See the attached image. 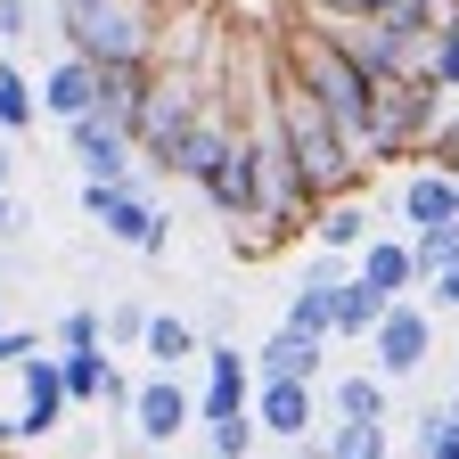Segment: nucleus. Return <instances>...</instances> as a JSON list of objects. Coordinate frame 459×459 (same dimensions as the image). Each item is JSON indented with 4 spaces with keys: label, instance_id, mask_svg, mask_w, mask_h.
Masks as SVG:
<instances>
[{
    "label": "nucleus",
    "instance_id": "nucleus-15",
    "mask_svg": "<svg viewBox=\"0 0 459 459\" xmlns=\"http://www.w3.org/2000/svg\"><path fill=\"white\" fill-rule=\"evenodd\" d=\"M320 369H328V336H296V328H279L255 353V377H304V385H320Z\"/></svg>",
    "mask_w": 459,
    "mask_h": 459
},
{
    "label": "nucleus",
    "instance_id": "nucleus-37",
    "mask_svg": "<svg viewBox=\"0 0 459 459\" xmlns=\"http://www.w3.org/2000/svg\"><path fill=\"white\" fill-rule=\"evenodd\" d=\"M0 189H9V148H0Z\"/></svg>",
    "mask_w": 459,
    "mask_h": 459
},
{
    "label": "nucleus",
    "instance_id": "nucleus-31",
    "mask_svg": "<svg viewBox=\"0 0 459 459\" xmlns=\"http://www.w3.org/2000/svg\"><path fill=\"white\" fill-rule=\"evenodd\" d=\"M419 156H427L435 172H459V124H435V140H427Z\"/></svg>",
    "mask_w": 459,
    "mask_h": 459
},
{
    "label": "nucleus",
    "instance_id": "nucleus-10",
    "mask_svg": "<svg viewBox=\"0 0 459 459\" xmlns=\"http://www.w3.org/2000/svg\"><path fill=\"white\" fill-rule=\"evenodd\" d=\"M17 377H25V419H17L25 443L57 435V419H66V402H74V394H66V353H49V361L33 353V361H17Z\"/></svg>",
    "mask_w": 459,
    "mask_h": 459
},
{
    "label": "nucleus",
    "instance_id": "nucleus-30",
    "mask_svg": "<svg viewBox=\"0 0 459 459\" xmlns=\"http://www.w3.org/2000/svg\"><path fill=\"white\" fill-rule=\"evenodd\" d=\"M344 279H353V263H344V255H328V247L304 255V287H344Z\"/></svg>",
    "mask_w": 459,
    "mask_h": 459
},
{
    "label": "nucleus",
    "instance_id": "nucleus-22",
    "mask_svg": "<svg viewBox=\"0 0 459 459\" xmlns=\"http://www.w3.org/2000/svg\"><path fill=\"white\" fill-rule=\"evenodd\" d=\"M33 124H41V91L0 57V132H33Z\"/></svg>",
    "mask_w": 459,
    "mask_h": 459
},
{
    "label": "nucleus",
    "instance_id": "nucleus-5",
    "mask_svg": "<svg viewBox=\"0 0 459 459\" xmlns=\"http://www.w3.org/2000/svg\"><path fill=\"white\" fill-rule=\"evenodd\" d=\"M435 361V304H419V296H394V312L377 320V336H369V369L377 377H419Z\"/></svg>",
    "mask_w": 459,
    "mask_h": 459
},
{
    "label": "nucleus",
    "instance_id": "nucleus-14",
    "mask_svg": "<svg viewBox=\"0 0 459 459\" xmlns=\"http://www.w3.org/2000/svg\"><path fill=\"white\" fill-rule=\"evenodd\" d=\"M377 238V230H369V197L353 189V197H328L320 213H312V247H328V255H361Z\"/></svg>",
    "mask_w": 459,
    "mask_h": 459
},
{
    "label": "nucleus",
    "instance_id": "nucleus-21",
    "mask_svg": "<svg viewBox=\"0 0 459 459\" xmlns=\"http://www.w3.org/2000/svg\"><path fill=\"white\" fill-rule=\"evenodd\" d=\"M279 328H296V336H328V344H336V287H296Z\"/></svg>",
    "mask_w": 459,
    "mask_h": 459
},
{
    "label": "nucleus",
    "instance_id": "nucleus-32",
    "mask_svg": "<svg viewBox=\"0 0 459 459\" xmlns=\"http://www.w3.org/2000/svg\"><path fill=\"white\" fill-rule=\"evenodd\" d=\"M33 353H41L33 328H0V369H17V361H33Z\"/></svg>",
    "mask_w": 459,
    "mask_h": 459
},
{
    "label": "nucleus",
    "instance_id": "nucleus-20",
    "mask_svg": "<svg viewBox=\"0 0 459 459\" xmlns=\"http://www.w3.org/2000/svg\"><path fill=\"white\" fill-rule=\"evenodd\" d=\"M148 361H164V369H181V361H205V336H197L189 320L156 312V320H148Z\"/></svg>",
    "mask_w": 459,
    "mask_h": 459
},
{
    "label": "nucleus",
    "instance_id": "nucleus-13",
    "mask_svg": "<svg viewBox=\"0 0 459 459\" xmlns=\"http://www.w3.org/2000/svg\"><path fill=\"white\" fill-rule=\"evenodd\" d=\"M353 271L377 287V296H411V287H427V279H419V247H411V238H369V247L353 255Z\"/></svg>",
    "mask_w": 459,
    "mask_h": 459
},
{
    "label": "nucleus",
    "instance_id": "nucleus-12",
    "mask_svg": "<svg viewBox=\"0 0 459 459\" xmlns=\"http://www.w3.org/2000/svg\"><path fill=\"white\" fill-rule=\"evenodd\" d=\"M189 419H197V402L181 394V377H172V369H164V377H148V385H140V402H132V435H148V443H172Z\"/></svg>",
    "mask_w": 459,
    "mask_h": 459
},
{
    "label": "nucleus",
    "instance_id": "nucleus-29",
    "mask_svg": "<svg viewBox=\"0 0 459 459\" xmlns=\"http://www.w3.org/2000/svg\"><path fill=\"white\" fill-rule=\"evenodd\" d=\"M82 344H107V312H91V304H74L57 320V353H82Z\"/></svg>",
    "mask_w": 459,
    "mask_h": 459
},
{
    "label": "nucleus",
    "instance_id": "nucleus-40",
    "mask_svg": "<svg viewBox=\"0 0 459 459\" xmlns=\"http://www.w3.org/2000/svg\"><path fill=\"white\" fill-rule=\"evenodd\" d=\"M205 459H213V451H205Z\"/></svg>",
    "mask_w": 459,
    "mask_h": 459
},
{
    "label": "nucleus",
    "instance_id": "nucleus-28",
    "mask_svg": "<svg viewBox=\"0 0 459 459\" xmlns=\"http://www.w3.org/2000/svg\"><path fill=\"white\" fill-rule=\"evenodd\" d=\"M148 320H156V312H148L140 296H115V304H107V344H148Z\"/></svg>",
    "mask_w": 459,
    "mask_h": 459
},
{
    "label": "nucleus",
    "instance_id": "nucleus-7",
    "mask_svg": "<svg viewBox=\"0 0 459 459\" xmlns=\"http://www.w3.org/2000/svg\"><path fill=\"white\" fill-rule=\"evenodd\" d=\"M66 148L82 164V181H132L140 172V140H132V124H115V115H74Z\"/></svg>",
    "mask_w": 459,
    "mask_h": 459
},
{
    "label": "nucleus",
    "instance_id": "nucleus-2",
    "mask_svg": "<svg viewBox=\"0 0 459 459\" xmlns=\"http://www.w3.org/2000/svg\"><path fill=\"white\" fill-rule=\"evenodd\" d=\"M271 99H279V132H287V156H296V172H304V189L328 205V197H353V189H369V164L344 148V132L328 124V107L296 82L271 57Z\"/></svg>",
    "mask_w": 459,
    "mask_h": 459
},
{
    "label": "nucleus",
    "instance_id": "nucleus-26",
    "mask_svg": "<svg viewBox=\"0 0 459 459\" xmlns=\"http://www.w3.org/2000/svg\"><path fill=\"white\" fill-rule=\"evenodd\" d=\"M427 74L443 91H459V0H451V17L435 25V41H427Z\"/></svg>",
    "mask_w": 459,
    "mask_h": 459
},
{
    "label": "nucleus",
    "instance_id": "nucleus-6",
    "mask_svg": "<svg viewBox=\"0 0 459 459\" xmlns=\"http://www.w3.org/2000/svg\"><path fill=\"white\" fill-rule=\"evenodd\" d=\"M82 213L107 230L115 247H140V255H164V213L140 197V181H82Z\"/></svg>",
    "mask_w": 459,
    "mask_h": 459
},
{
    "label": "nucleus",
    "instance_id": "nucleus-35",
    "mask_svg": "<svg viewBox=\"0 0 459 459\" xmlns=\"http://www.w3.org/2000/svg\"><path fill=\"white\" fill-rule=\"evenodd\" d=\"M312 9H361V17H377V9H394V0H312Z\"/></svg>",
    "mask_w": 459,
    "mask_h": 459
},
{
    "label": "nucleus",
    "instance_id": "nucleus-19",
    "mask_svg": "<svg viewBox=\"0 0 459 459\" xmlns=\"http://www.w3.org/2000/svg\"><path fill=\"white\" fill-rule=\"evenodd\" d=\"M328 459H394L385 419H336L328 427Z\"/></svg>",
    "mask_w": 459,
    "mask_h": 459
},
{
    "label": "nucleus",
    "instance_id": "nucleus-38",
    "mask_svg": "<svg viewBox=\"0 0 459 459\" xmlns=\"http://www.w3.org/2000/svg\"><path fill=\"white\" fill-rule=\"evenodd\" d=\"M0 328H9V304H0Z\"/></svg>",
    "mask_w": 459,
    "mask_h": 459
},
{
    "label": "nucleus",
    "instance_id": "nucleus-4",
    "mask_svg": "<svg viewBox=\"0 0 459 459\" xmlns=\"http://www.w3.org/2000/svg\"><path fill=\"white\" fill-rule=\"evenodd\" d=\"M435 124H443V82L427 74V66H411V74H385L377 82V164L385 156H419L427 140H435Z\"/></svg>",
    "mask_w": 459,
    "mask_h": 459
},
{
    "label": "nucleus",
    "instance_id": "nucleus-17",
    "mask_svg": "<svg viewBox=\"0 0 459 459\" xmlns=\"http://www.w3.org/2000/svg\"><path fill=\"white\" fill-rule=\"evenodd\" d=\"M385 312H394V296H377V287H369V279L353 271V279L336 287V344H369Z\"/></svg>",
    "mask_w": 459,
    "mask_h": 459
},
{
    "label": "nucleus",
    "instance_id": "nucleus-16",
    "mask_svg": "<svg viewBox=\"0 0 459 459\" xmlns=\"http://www.w3.org/2000/svg\"><path fill=\"white\" fill-rule=\"evenodd\" d=\"M402 221L411 230H435V221H459V172H411L402 181Z\"/></svg>",
    "mask_w": 459,
    "mask_h": 459
},
{
    "label": "nucleus",
    "instance_id": "nucleus-8",
    "mask_svg": "<svg viewBox=\"0 0 459 459\" xmlns=\"http://www.w3.org/2000/svg\"><path fill=\"white\" fill-rule=\"evenodd\" d=\"M255 411V361L238 353V344H205V394H197V419H238Z\"/></svg>",
    "mask_w": 459,
    "mask_h": 459
},
{
    "label": "nucleus",
    "instance_id": "nucleus-39",
    "mask_svg": "<svg viewBox=\"0 0 459 459\" xmlns=\"http://www.w3.org/2000/svg\"><path fill=\"white\" fill-rule=\"evenodd\" d=\"M451 419H459V394H451Z\"/></svg>",
    "mask_w": 459,
    "mask_h": 459
},
{
    "label": "nucleus",
    "instance_id": "nucleus-1",
    "mask_svg": "<svg viewBox=\"0 0 459 459\" xmlns=\"http://www.w3.org/2000/svg\"><path fill=\"white\" fill-rule=\"evenodd\" d=\"M271 57H279V66L296 74V82H304L320 107H328V124L344 132V148H353V156L377 172V156H369V148H377V74H369V66H361V57L344 49V41H328V33H320L304 9L279 25Z\"/></svg>",
    "mask_w": 459,
    "mask_h": 459
},
{
    "label": "nucleus",
    "instance_id": "nucleus-9",
    "mask_svg": "<svg viewBox=\"0 0 459 459\" xmlns=\"http://www.w3.org/2000/svg\"><path fill=\"white\" fill-rule=\"evenodd\" d=\"M255 419L271 443H304V427L320 419V394L304 377H255Z\"/></svg>",
    "mask_w": 459,
    "mask_h": 459
},
{
    "label": "nucleus",
    "instance_id": "nucleus-18",
    "mask_svg": "<svg viewBox=\"0 0 459 459\" xmlns=\"http://www.w3.org/2000/svg\"><path fill=\"white\" fill-rule=\"evenodd\" d=\"M394 377H377V369H353V377H336V419H385L394 411V394H385Z\"/></svg>",
    "mask_w": 459,
    "mask_h": 459
},
{
    "label": "nucleus",
    "instance_id": "nucleus-34",
    "mask_svg": "<svg viewBox=\"0 0 459 459\" xmlns=\"http://www.w3.org/2000/svg\"><path fill=\"white\" fill-rule=\"evenodd\" d=\"M427 296H435V312H459V263H451V271H435V279H427Z\"/></svg>",
    "mask_w": 459,
    "mask_h": 459
},
{
    "label": "nucleus",
    "instance_id": "nucleus-3",
    "mask_svg": "<svg viewBox=\"0 0 459 459\" xmlns=\"http://www.w3.org/2000/svg\"><path fill=\"white\" fill-rule=\"evenodd\" d=\"M57 33L66 49L99 57H156V33H164V0H57Z\"/></svg>",
    "mask_w": 459,
    "mask_h": 459
},
{
    "label": "nucleus",
    "instance_id": "nucleus-36",
    "mask_svg": "<svg viewBox=\"0 0 459 459\" xmlns=\"http://www.w3.org/2000/svg\"><path fill=\"white\" fill-rule=\"evenodd\" d=\"M0 230H17V205H9V189H0Z\"/></svg>",
    "mask_w": 459,
    "mask_h": 459
},
{
    "label": "nucleus",
    "instance_id": "nucleus-27",
    "mask_svg": "<svg viewBox=\"0 0 459 459\" xmlns=\"http://www.w3.org/2000/svg\"><path fill=\"white\" fill-rule=\"evenodd\" d=\"M255 443H263V419H255V411L213 419V459H255Z\"/></svg>",
    "mask_w": 459,
    "mask_h": 459
},
{
    "label": "nucleus",
    "instance_id": "nucleus-11",
    "mask_svg": "<svg viewBox=\"0 0 459 459\" xmlns=\"http://www.w3.org/2000/svg\"><path fill=\"white\" fill-rule=\"evenodd\" d=\"M41 115H57V124H74V115H99V57L66 49L57 66L41 74Z\"/></svg>",
    "mask_w": 459,
    "mask_h": 459
},
{
    "label": "nucleus",
    "instance_id": "nucleus-24",
    "mask_svg": "<svg viewBox=\"0 0 459 459\" xmlns=\"http://www.w3.org/2000/svg\"><path fill=\"white\" fill-rule=\"evenodd\" d=\"M411 451H419V459H459V419H451V402H435V411L419 419Z\"/></svg>",
    "mask_w": 459,
    "mask_h": 459
},
{
    "label": "nucleus",
    "instance_id": "nucleus-33",
    "mask_svg": "<svg viewBox=\"0 0 459 459\" xmlns=\"http://www.w3.org/2000/svg\"><path fill=\"white\" fill-rule=\"evenodd\" d=\"M0 41H33V0H0Z\"/></svg>",
    "mask_w": 459,
    "mask_h": 459
},
{
    "label": "nucleus",
    "instance_id": "nucleus-25",
    "mask_svg": "<svg viewBox=\"0 0 459 459\" xmlns=\"http://www.w3.org/2000/svg\"><path fill=\"white\" fill-rule=\"evenodd\" d=\"M411 247H419V279L451 271V263H459V221H435V230H411Z\"/></svg>",
    "mask_w": 459,
    "mask_h": 459
},
{
    "label": "nucleus",
    "instance_id": "nucleus-23",
    "mask_svg": "<svg viewBox=\"0 0 459 459\" xmlns=\"http://www.w3.org/2000/svg\"><path fill=\"white\" fill-rule=\"evenodd\" d=\"M107 377H115L107 344H82V353H66V394H74V402H107Z\"/></svg>",
    "mask_w": 459,
    "mask_h": 459
}]
</instances>
